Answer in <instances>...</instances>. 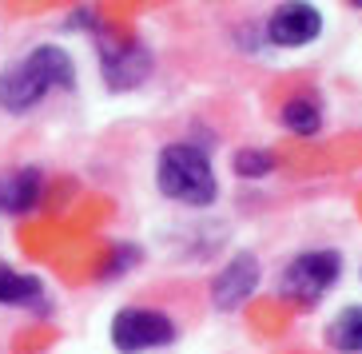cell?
<instances>
[{
  "label": "cell",
  "mask_w": 362,
  "mask_h": 354,
  "mask_svg": "<svg viewBox=\"0 0 362 354\" xmlns=\"http://www.w3.org/2000/svg\"><path fill=\"white\" fill-rule=\"evenodd\" d=\"M92 40H96V56H100V76L112 92H132V88L148 84L156 72V56L144 40L136 36H119L107 33L100 20H92Z\"/></svg>",
  "instance_id": "obj_4"
},
{
  "label": "cell",
  "mask_w": 362,
  "mask_h": 354,
  "mask_svg": "<svg viewBox=\"0 0 362 354\" xmlns=\"http://www.w3.org/2000/svg\"><path fill=\"white\" fill-rule=\"evenodd\" d=\"M44 199L40 167H12L0 175V211L4 215H33Z\"/></svg>",
  "instance_id": "obj_8"
},
{
  "label": "cell",
  "mask_w": 362,
  "mask_h": 354,
  "mask_svg": "<svg viewBox=\"0 0 362 354\" xmlns=\"http://www.w3.org/2000/svg\"><path fill=\"white\" fill-rule=\"evenodd\" d=\"M107 334L119 354H148L175 343L180 326L171 322V314L156 311V307H124V311H116Z\"/></svg>",
  "instance_id": "obj_5"
},
{
  "label": "cell",
  "mask_w": 362,
  "mask_h": 354,
  "mask_svg": "<svg viewBox=\"0 0 362 354\" xmlns=\"http://www.w3.org/2000/svg\"><path fill=\"white\" fill-rule=\"evenodd\" d=\"M136 263H139V247H136V243H116V247H112V259L100 267L96 279L100 283H112V279H119V275H128Z\"/></svg>",
  "instance_id": "obj_13"
},
{
  "label": "cell",
  "mask_w": 362,
  "mask_h": 354,
  "mask_svg": "<svg viewBox=\"0 0 362 354\" xmlns=\"http://www.w3.org/2000/svg\"><path fill=\"white\" fill-rule=\"evenodd\" d=\"M339 283H342V255L334 247L298 251L279 275V299L298 307V311H315Z\"/></svg>",
  "instance_id": "obj_3"
},
{
  "label": "cell",
  "mask_w": 362,
  "mask_h": 354,
  "mask_svg": "<svg viewBox=\"0 0 362 354\" xmlns=\"http://www.w3.org/2000/svg\"><path fill=\"white\" fill-rule=\"evenodd\" d=\"M346 4H351V8H362V0H346Z\"/></svg>",
  "instance_id": "obj_14"
},
{
  "label": "cell",
  "mask_w": 362,
  "mask_h": 354,
  "mask_svg": "<svg viewBox=\"0 0 362 354\" xmlns=\"http://www.w3.org/2000/svg\"><path fill=\"white\" fill-rule=\"evenodd\" d=\"M279 124L298 136V140H310V136H319L327 128V107H322L319 92H295V96L283 100L279 107Z\"/></svg>",
  "instance_id": "obj_9"
},
{
  "label": "cell",
  "mask_w": 362,
  "mask_h": 354,
  "mask_svg": "<svg viewBox=\"0 0 362 354\" xmlns=\"http://www.w3.org/2000/svg\"><path fill=\"white\" fill-rule=\"evenodd\" d=\"M156 187L168 195L171 203L183 207H211L219 199V179H215L211 151L195 140H175L163 143L156 155Z\"/></svg>",
  "instance_id": "obj_2"
},
{
  "label": "cell",
  "mask_w": 362,
  "mask_h": 354,
  "mask_svg": "<svg viewBox=\"0 0 362 354\" xmlns=\"http://www.w3.org/2000/svg\"><path fill=\"white\" fill-rule=\"evenodd\" d=\"M322 338H327V346L334 354H362V302L342 307V311L327 322Z\"/></svg>",
  "instance_id": "obj_11"
},
{
  "label": "cell",
  "mask_w": 362,
  "mask_h": 354,
  "mask_svg": "<svg viewBox=\"0 0 362 354\" xmlns=\"http://www.w3.org/2000/svg\"><path fill=\"white\" fill-rule=\"evenodd\" d=\"M322 28H327V20L310 0H279L263 20V40L271 48L295 52V48H307V44L319 40Z\"/></svg>",
  "instance_id": "obj_6"
},
{
  "label": "cell",
  "mask_w": 362,
  "mask_h": 354,
  "mask_svg": "<svg viewBox=\"0 0 362 354\" xmlns=\"http://www.w3.org/2000/svg\"><path fill=\"white\" fill-rule=\"evenodd\" d=\"M263 283V263L251 251H239L215 271L211 279V307L215 311H239Z\"/></svg>",
  "instance_id": "obj_7"
},
{
  "label": "cell",
  "mask_w": 362,
  "mask_h": 354,
  "mask_svg": "<svg viewBox=\"0 0 362 354\" xmlns=\"http://www.w3.org/2000/svg\"><path fill=\"white\" fill-rule=\"evenodd\" d=\"M0 307H16V311H36L44 307V283L36 275L0 263Z\"/></svg>",
  "instance_id": "obj_10"
},
{
  "label": "cell",
  "mask_w": 362,
  "mask_h": 354,
  "mask_svg": "<svg viewBox=\"0 0 362 354\" xmlns=\"http://www.w3.org/2000/svg\"><path fill=\"white\" fill-rule=\"evenodd\" d=\"M231 172H235V179H247V183L267 179V175L275 172V155L267 148H239L231 155Z\"/></svg>",
  "instance_id": "obj_12"
},
{
  "label": "cell",
  "mask_w": 362,
  "mask_h": 354,
  "mask_svg": "<svg viewBox=\"0 0 362 354\" xmlns=\"http://www.w3.org/2000/svg\"><path fill=\"white\" fill-rule=\"evenodd\" d=\"M76 88V60L60 44H36L0 72V107L8 116H28L52 92Z\"/></svg>",
  "instance_id": "obj_1"
}]
</instances>
